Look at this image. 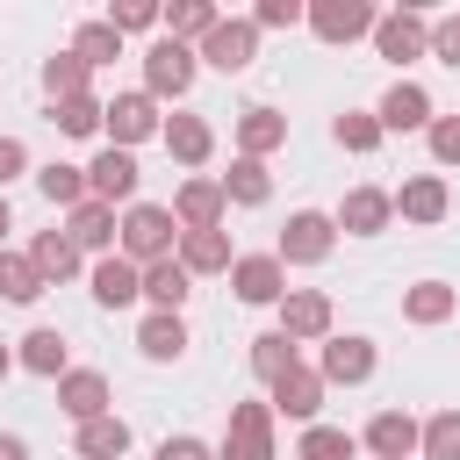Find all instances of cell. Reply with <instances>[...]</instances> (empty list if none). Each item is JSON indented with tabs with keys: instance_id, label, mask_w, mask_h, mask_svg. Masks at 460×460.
I'll return each instance as SVG.
<instances>
[{
	"instance_id": "7c38bea8",
	"label": "cell",
	"mask_w": 460,
	"mask_h": 460,
	"mask_svg": "<svg viewBox=\"0 0 460 460\" xmlns=\"http://www.w3.org/2000/svg\"><path fill=\"white\" fill-rule=\"evenodd\" d=\"M374 50H381L388 65H410V58H424V50H431V14H417V7H395V14H381V22H374Z\"/></svg>"
},
{
	"instance_id": "ffe728a7",
	"label": "cell",
	"mask_w": 460,
	"mask_h": 460,
	"mask_svg": "<svg viewBox=\"0 0 460 460\" xmlns=\"http://www.w3.org/2000/svg\"><path fill=\"white\" fill-rule=\"evenodd\" d=\"M374 122H381V137H388V129H402V137H410V129H431V93H424L417 79H395V86L381 93Z\"/></svg>"
},
{
	"instance_id": "9a60e30c",
	"label": "cell",
	"mask_w": 460,
	"mask_h": 460,
	"mask_svg": "<svg viewBox=\"0 0 460 460\" xmlns=\"http://www.w3.org/2000/svg\"><path fill=\"white\" fill-rule=\"evenodd\" d=\"M165 208H172V223H180V230H223V216H230V201H223V187H216L208 172L180 180Z\"/></svg>"
},
{
	"instance_id": "8d00e7d4",
	"label": "cell",
	"mask_w": 460,
	"mask_h": 460,
	"mask_svg": "<svg viewBox=\"0 0 460 460\" xmlns=\"http://www.w3.org/2000/svg\"><path fill=\"white\" fill-rule=\"evenodd\" d=\"M352 453H359V438L338 424H302V438H295V460H352Z\"/></svg>"
},
{
	"instance_id": "5bb4252c",
	"label": "cell",
	"mask_w": 460,
	"mask_h": 460,
	"mask_svg": "<svg viewBox=\"0 0 460 460\" xmlns=\"http://www.w3.org/2000/svg\"><path fill=\"white\" fill-rule=\"evenodd\" d=\"M395 216L402 223H417V230H431V223H446V208H453V187H446V172H410L395 194Z\"/></svg>"
},
{
	"instance_id": "7bdbcfd3",
	"label": "cell",
	"mask_w": 460,
	"mask_h": 460,
	"mask_svg": "<svg viewBox=\"0 0 460 460\" xmlns=\"http://www.w3.org/2000/svg\"><path fill=\"white\" fill-rule=\"evenodd\" d=\"M424 144H431V158H438V165H460V115H431Z\"/></svg>"
},
{
	"instance_id": "277c9868",
	"label": "cell",
	"mask_w": 460,
	"mask_h": 460,
	"mask_svg": "<svg viewBox=\"0 0 460 460\" xmlns=\"http://www.w3.org/2000/svg\"><path fill=\"white\" fill-rule=\"evenodd\" d=\"M194 72H201L194 43H172V36H158V43L144 50V93H151V101H180V93L194 86Z\"/></svg>"
},
{
	"instance_id": "bcb514c9",
	"label": "cell",
	"mask_w": 460,
	"mask_h": 460,
	"mask_svg": "<svg viewBox=\"0 0 460 460\" xmlns=\"http://www.w3.org/2000/svg\"><path fill=\"white\" fill-rule=\"evenodd\" d=\"M151 460H216V446H201L194 431H172V438H158Z\"/></svg>"
},
{
	"instance_id": "9c48e42d",
	"label": "cell",
	"mask_w": 460,
	"mask_h": 460,
	"mask_svg": "<svg viewBox=\"0 0 460 460\" xmlns=\"http://www.w3.org/2000/svg\"><path fill=\"white\" fill-rule=\"evenodd\" d=\"M216 460H273V410L266 402H230V431Z\"/></svg>"
},
{
	"instance_id": "4fadbf2b",
	"label": "cell",
	"mask_w": 460,
	"mask_h": 460,
	"mask_svg": "<svg viewBox=\"0 0 460 460\" xmlns=\"http://www.w3.org/2000/svg\"><path fill=\"white\" fill-rule=\"evenodd\" d=\"M137 180H144L137 158L108 144V151L86 165V201H101V208H129V201H137Z\"/></svg>"
},
{
	"instance_id": "b9f144b4",
	"label": "cell",
	"mask_w": 460,
	"mask_h": 460,
	"mask_svg": "<svg viewBox=\"0 0 460 460\" xmlns=\"http://www.w3.org/2000/svg\"><path fill=\"white\" fill-rule=\"evenodd\" d=\"M101 22H108L115 36H144V29H158V0H115Z\"/></svg>"
},
{
	"instance_id": "c3c4849f",
	"label": "cell",
	"mask_w": 460,
	"mask_h": 460,
	"mask_svg": "<svg viewBox=\"0 0 460 460\" xmlns=\"http://www.w3.org/2000/svg\"><path fill=\"white\" fill-rule=\"evenodd\" d=\"M0 460H29V438L22 431H0Z\"/></svg>"
},
{
	"instance_id": "4316f807",
	"label": "cell",
	"mask_w": 460,
	"mask_h": 460,
	"mask_svg": "<svg viewBox=\"0 0 460 460\" xmlns=\"http://www.w3.org/2000/svg\"><path fill=\"white\" fill-rule=\"evenodd\" d=\"M288 144V115L280 108H244L237 115V158H266Z\"/></svg>"
},
{
	"instance_id": "ab89813d",
	"label": "cell",
	"mask_w": 460,
	"mask_h": 460,
	"mask_svg": "<svg viewBox=\"0 0 460 460\" xmlns=\"http://www.w3.org/2000/svg\"><path fill=\"white\" fill-rule=\"evenodd\" d=\"M101 108H108V101H93V93H79V101H50V122H58L65 137H101Z\"/></svg>"
},
{
	"instance_id": "74e56055",
	"label": "cell",
	"mask_w": 460,
	"mask_h": 460,
	"mask_svg": "<svg viewBox=\"0 0 460 460\" xmlns=\"http://www.w3.org/2000/svg\"><path fill=\"white\" fill-rule=\"evenodd\" d=\"M417 460H460V410H438L417 424Z\"/></svg>"
},
{
	"instance_id": "f907efd6",
	"label": "cell",
	"mask_w": 460,
	"mask_h": 460,
	"mask_svg": "<svg viewBox=\"0 0 460 460\" xmlns=\"http://www.w3.org/2000/svg\"><path fill=\"white\" fill-rule=\"evenodd\" d=\"M7 374H14V345H0V381H7Z\"/></svg>"
},
{
	"instance_id": "603a6c76",
	"label": "cell",
	"mask_w": 460,
	"mask_h": 460,
	"mask_svg": "<svg viewBox=\"0 0 460 460\" xmlns=\"http://www.w3.org/2000/svg\"><path fill=\"white\" fill-rule=\"evenodd\" d=\"M29 266L43 273V288H58V280H72V273L86 266V252H79L65 230H36V237H29Z\"/></svg>"
},
{
	"instance_id": "681fc988",
	"label": "cell",
	"mask_w": 460,
	"mask_h": 460,
	"mask_svg": "<svg viewBox=\"0 0 460 460\" xmlns=\"http://www.w3.org/2000/svg\"><path fill=\"white\" fill-rule=\"evenodd\" d=\"M7 230H14V208H7V194H0V252H7Z\"/></svg>"
},
{
	"instance_id": "cb8c5ba5",
	"label": "cell",
	"mask_w": 460,
	"mask_h": 460,
	"mask_svg": "<svg viewBox=\"0 0 460 460\" xmlns=\"http://www.w3.org/2000/svg\"><path fill=\"white\" fill-rule=\"evenodd\" d=\"M187 295H194V273H187L180 259H151V266H144V302H151V309L180 316V309H187Z\"/></svg>"
},
{
	"instance_id": "f546056e",
	"label": "cell",
	"mask_w": 460,
	"mask_h": 460,
	"mask_svg": "<svg viewBox=\"0 0 460 460\" xmlns=\"http://www.w3.org/2000/svg\"><path fill=\"white\" fill-rule=\"evenodd\" d=\"M137 352H144L151 367L180 359V352H187V323H180V316H165V309H151V316L137 323Z\"/></svg>"
},
{
	"instance_id": "ee69618b",
	"label": "cell",
	"mask_w": 460,
	"mask_h": 460,
	"mask_svg": "<svg viewBox=\"0 0 460 460\" xmlns=\"http://www.w3.org/2000/svg\"><path fill=\"white\" fill-rule=\"evenodd\" d=\"M424 58H438V65L460 72V14H438V22H431V50H424Z\"/></svg>"
},
{
	"instance_id": "52a82bcc",
	"label": "cell",
	"mask_w": 460,
	"mask_h": 460,
	"mask_svg": "<svg viewBox=\"0 0 460 460\" xmlns=\"http://www.w3.org/2000/svg\"><path fill=\"white\" fill-rule=\"evenodd\" d=\"M302 22L316 29V43H359V36H374L381 7L374 0H309Z\"/></svg>"
},
{
	"instance_id": "d4e9b609",
	"label": "cell",
	"mask_w": 460,
	"mask_h": 460,
	"mask_svg": "<svg viewBox=\"0 0 460 460\" xmlns=\"http://www.w3.org/2000/svg\"><path fill=\"white\" fill-rule=\"evenodd\" d=\"M453 309H460V288H446V280H410L402 288V323H417V331L446 323Z\"/></svg>"
},
{
	"instance_id": "836d02e7",
	"label": "cell",
	"mask_w": 460,
	"mask_h": 460,
	"mask_svg": "<svg viewBox=\"0 0 460 460\" xmlns=\"http://www.w3.org/2000/svg\"><path fill=\"white\" fill-rule=\"evenodd\" d=\"M72 58H79L86 72H101V65H115V58H122V36L93 14V22H79V29H72Z\"/></svg>"
},
{
	"instance_id": "6da1fadb",
	"label": "cell",
	"mask_w": 460,
	"mask_h": 460,
	"mask_svg": "<svg viewBox=\"0 0 460 460\" xmlns=\"http://www.w3.org/2000/svg\"><path fill=\"white\" fill-rule=\"evenodd\" d=\"M172 244H180V223H172L165 201H129V208H122V223H115V252H122L129 266L172 259Z\"/></svg>"
},
{
	"instance_id": "d6a6232c",
	"label": "cell",
	"mask_w": 460,
	"mask_h": 460,
	"mask_svg": "<svg viewBox=\"0 0 460 460\" xmlns=\"http://www.w3.org/2000/svg\"><path fill=\"white\" fill-rule=\"evenodd\" d=\"M72 446H79V460H122V453H129V424L108 410V417L79 424V438H72Z\"/></svg>"
},
{
	"instance_id": "e575fe53",
	"label": "cell",
	"mask_w": 460,
	"mask_h": 460,
	"mask_svg": "<svg viewBox=\"0 0 460 460\" xmlns=\"http://www.w3.org/2000/svg\"><path fill=\"white\" fill-rule=\"evenodd\" d=\"M43 93H50V101H79V93H93V72H86L72 50H50V58H43Z\"/></svg>"
},
{
	"instance_id": "484cf974",
	"label": "cell",
	"mask_w": 460,
	"mask_h": 460,
	"mask_svg": "<svg viewBox=\"0 0 460 460\" xmlns=\"http://www.w3.org/2000/svg\"><path fill=\"white\" fill-rule=\"evenodd\" d=\"M14 367H29V374H43V381H58L65 367H72V345H65V331H50V323H36L22 345H14Z\"/></svg>"
},
{
	"instance_id": "f6af8a7d",
	"label": "cell",
	"mask_w": 460,
	"mask_h": 460,
	"mask_svg": "<svg viewBox=\"0 0 460 460\" xmlns=\"http://www.w3.org/2000/svg\"><path fill=\"white\" fill-rule=\"evenodd\" d=\"M295 22H302V0H259V7H252V29H259V36H266V29H295Z\"/></svg>"
},
{
	"instance_id": "30bf717a",
	"label": "cell",
	"mask_w": 460,
	"mask_h": 460,
	"mask_svg": "<svg viewBox=\"0 0 460 460\" xmlns=\"http://www.w3.org/2000/svg\"><path fill=\"white\" fill-rule=\"evenodd\" d=\"M230 288H237V302L273 309V302L288 295V266H280L273 252H237V259H230Z\"/></svg>"
},
{
	"instance_id": "7dc6e473",
	"label": "cell",
	"mask_w": 460,
	"mask_h": 460,
	"mask_svg": "<svg viewBox=\"0 0 460 460\" xmlns=\"http://www.w3.org/2000/svg\"><path fill=\"white\" fill-rule=\"evenodd\" d=\"M29 172V144L22 137H0V194H7V180H22Z\"/></svg>"
},
{
	"instance_id": "e0dca14e",
	"label": "cell",
	"mask_w": 460,
	"mask_h": 460,
	"mask_svg": "<svg viewBox=\"0 0 460 460\" xmlns=\"http://www.w3.org/2000/svg\"><path fill=\"white\" fill-rule=\"evenodd\" d=\"M58 410H65L72 424L108 417V410H115V402H108V374H101V367H65V374H58Z\"/></svg>"
},
{
	"instance_id": "d590c367",
	"label": "cell",
	"mask_w": 460,
	"mask_h": 460,
	"mask_svg": "<svg viewBox=\"0 0 460 460\" xmlns=\"http://www.w3.org/2000/svg\"><path fill=\"white\" fill-rule=\"evenodd\" d=\"M43 295V273L29 266V252H0V302H14V309H29Z\"/></svg>"
},
{
	"instance_id": "1f68e13d",
	"label": "cell",
	"mask_w": 460,
	"mask_h": 460,
	"mask_svg": "<svg viewBox=\"0 0 460 460\" xmlns=\"http://www.w3.org/2000/svg\"><path fill=\"white\" fill-rule=\"evenodd\" d=\"M36 194H43L50 208H79V201H86V165H65V158L36 165Z\"/></svg>"
},
{
	"instance_id": "f35d334b",
	"label": "cell",
	"mask_w": 460,
	"mask_h": 460,
	"mask_svg": "<svg viewBox=\"0 0 460 460\" xmlns=\"http://www.w3.org/2000/svg\"><path fill=\"white\" fill-rule=\"evenodd\" d=\"M295 359H302V352H295V338H280V331H259V338H252V374H259L266 388H273Z\"/></svg>"
},
{
	"instance_id": "44dd1931",
	"label": "cell",
	"mask_w": 460,
	"mask_h": 460,
	"mask_svg": "<svg viewBox=\"0 0 460 460\" xmlns=\"http://www.w3.org/2000/svg\"><path fill=\"white\" fill-rule=\"evenodd\" d=\"M172 259L194 273V280H208V273H230V230H180V244H172Z\"/></svg>"
},
{
	"instance_id": "7402d4cb",
	"label": "cell",
	"mask_w": 460,
	"mask_h": 460,
	"mask_svg": "<svg viewBox=\"0 0 460 460\" xmlns=\"http://www.w3.org/2000/svg\"><path fill=\"white\" fill-rule=\"evenodd\" d=\"M115 208H101V201H79V208H65V237L79 244V252H93V259H108L115 252Z\"/></svg>"
},
{
	"instance_id": "60d3db41",
	"label": "cell",
	"mask_w": 460,
	"mask_h": 460,
	"mask_svg": "<svg viewBox=\"0 0 460 460\" xmlns=\"http://www.w3.org/2000/svg\"><path fill=\"white\" fill-rule=\"evenodd\" d=\"M331 137H338V151H352V158L381 151V122H374V115H359V108H345V115L331 122Z\"/></svg>"
},
{
	"instance_id": "2e32d148",
	"label": "cell",
	"mask_w": 460,
	"mask_h": 460,
	"mask_svg": "<svg viewBox=\"0 0 460 460\" xmlns=\"http://www.w3.org/2000/svg\"><path fill=\"white\" fill-rule=\"evenodd\" d=\"M86 295L101 309H129V302H144V266H129L122 252H108V259L86 266Z\"/></svg>"
},
{
	"instance_id": "3957f363",
	"label": "cell",
	"mask_w": 460,
	"mask_h": 460,
	"mask_svg": "<svg viewBox=\"0 0 460 460\" xmlns=\"http://www.w3.org/2000/svg\"><path fill=\"white\" fill-rule=\"evenodd\" d=\"M165 129V115H158V101L144 93V86H129V93H115L108 108H101V137L115 144V151H137L144 137H158Z\"/></svg>"
},
{
	"instance_id": "8fae6325",
	"label": "cell",
	"mask_w": 460,
	"mask_h": 460,
	"mask_svg": "<svg viewBox=\"0 0 460 460\" xmlns=\"http://www.w3.org/2000/svg\"><path fill=\"white\" fill-rule=\"evenodd\" d=\"M266 410H273V417H288V424H316V410H323V374L295 359V367L266 388Z\"/></svg>"
},
{
	"instance_id": "5b68a950",
	"label": "cell",
	"mask_w": 460,
	"mask_h": 460,
	"mask_svg": "<svg viewBox=\"0 0 460 460\" xmlns=\"http://www.w3.org/2000/svg\"><path fill=\"white\" fill-rule=\"evenodd\" d=\"M273 309H280V323H273V331H280V338H295V345H323V338H331V323H338V309H331V295H323V288H288Z\"/></svg>"
},
{
	"instance_id": "4dcf8cb0",
	"label": "cell",
	"mask_w": 460,
	"mask_h": 460,
	"mask_svg": "<svg viewBox=\"0 0 460 460\" xmlns=\"http://www.w3.org/2000/svg\"><path fill=\"white\" fill-rule=\"evenodd\" d=\"M216 22H223V14H216L208 0H172V7H158V29H165L172 43H201Z\"/></svg>"
},
{
	"instance_id": "7a4b0ae2",
	"label": "cell",
	"mask_w": 460,
	"mask_h": 460,
	"mask_svg": "<svg viewBox=\"0 0 460 460\" xmlns=\"http://www.w3.org/2000/svg\"><path fill=\"white\" fill-rule=\"evenodd\" d=\"M331 252H338V223H331L323 208H295V216L280 223V244H273L280 266H323Z\"/></svg>"
},
{
	"instance_id": "ba28073f",
	"label": "cell",
	"mask_w": 460,
	"mask_h": 460,
	"mask_svg": "<svg viewBox=\"0 0 460 460\" xmlns=\"http://www.w3.org/2000/svg\"><path fill=\"white\" fill-rule=\"evenodd\" d=\"M194 58L216 65V72H252V58H259V29H252V14H223V22L194 43Z\"/></svg>"
},
{
	"instance_id": "83f0119b",
	"label": "cell",
	"mask_w": 460,
	"mask_h": 460,
	"mask_svg": "<svg viewBox=\"0 0 460 460\" xmlns=\"http://www.w3.org/2000/svg\"><path fill=\"white\" fill-rule=\"evenodd\" d=\"M216 187H223V201H237V208H266V201H273L266 158H230V172H223Z\"/></svg>"
},
{
	"instance_id": "8992f818",
	"label": "cell",
	"mask_w": 460,
	"mask_h": 460,
	"mask_svg": "<svg viewBox=\"0 0 460 460\" xmlns=\"http://www.w3.org/2000/svg\"><path fill=\"white\" fill-rule=\"evenodd\" d=\"M374 367H381V352H374V338H359V331H331L323 338V352H316V374H323V388H359V381H374Z\"/></svg>"
},
{
	"instance_id": "ac0fdd59",
	"label": "cell",
	"mask_w": 460,
	"mask_h": 460,
	"mask_svg": "<svg viewBox=\"0 0 460 460\" xmlns=\"http://www.w3.org/2000/svg\"><path fill=\"white\" fill-rule=\"evenodd\" d=\"M331 223H338L345 237H381V230L395 223V201H388L381 187H352V194L331 208Z\"/></svg>"
},
{
	"instance_id": "d6986e66",
	"label": "cell",
	"mask_w": 460,
	"mask_h": 460,
	"mask_svg": "<svg viewBox=\"0 0 460 460\" xmlns=\"http://www.w3.org/2000/svg\"><path fill=\"white\" fill-rule=\"evenodd\" d=\"M359 446L374 460H417V417L410 410H374L367 431H359Z\"/></svg>"
},
{
	"instance_id": "f1b7e54d",
	"label": "cell",
	"mask_w": 460,
	"mask_h": 460,
	"mask_svg": "<svg viewBox=\"0 0 460 460\" xmlns=\"http://www.w3.org/2000/svg\"><path fill=\"white\" fill-rule=\"evenodd\" d=\"M165 151L180 158V165H208V151H216V129L201 122V115H165Z\"/></svg>"
}]
</instances>
